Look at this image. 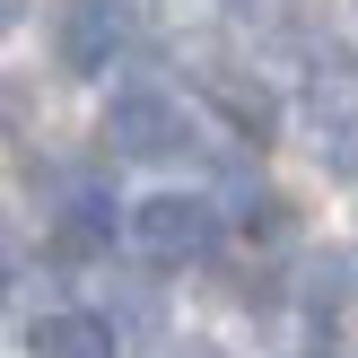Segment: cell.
<instances>
[{"label":"cell","mask_w":358,"mask_h":358,"mask_svg":"<svg viewBox=\"0 0 358 358\" xmlns=\"http://www.w3.org/2000/svg\"><path fill=\"white\" fill-rule=\"evenodd\" d=\"M105 149L131 157V166H166V157H184L192 149L184 96H166V87H114V105H105Z\"/></svg>","instance_id":"obj_1"},{"label":"cell","mask_w":358,"mask_h":358,"mask_svg":"<svg viewBox=\"0 0 358 358\" xmlns=\"http://www.w3.org/2000/svg\"><path fill=\"white\" fill-rule=\"evenodd\" d=\"M131 245L157 262V271L210 262L219 254V201H201V192H149V201L131 210Z\"/></svg>","instance_id":"obj_2"},{"label":"cell","mask_w":358,"mask_h":358,"mask_svg":"<svg viewBox=\"0 0 358 358\" xmlns=\"http://www.w3.org/2000/svg\"><path fill=\"white\" fill-rule=\"evenodd\" d=\"M114 52H122V9L114 0H62V9H52V62H62L70 79L114 70Z\"/></svg>","instance_id":"obj_3"},{"label":"cell","mask_w":358,"mask_h":358,"mask_svg":"<svg viewBox=\"0 0 358 358\" xmlns=\"http://www.w3.org/2000/svg\"><path fill=\"white\" fill-rule=\"evenodd\" d=\"M27 358H114V324H96V315H35Z\"/></svg>","instance_id":"obj_4"},{"label":"cell","mask_w":358,"mask_h":358,"mask_svg":"<svg viewBox=\"0 0 358 358\" xmlns=\"http://www.w3.org/2000/svg\"><path fill=\"white\" fill-rule=\"evenodd\" d=\"M315 157H324L341 184H358V114L350 105H324V114H315Z\"/></svg>","instance_id":"obj_5"},{"label":"cell","mask_w":358,"mask_h":358,"mask_svg":"<svg viewBox=\"0 0 358 358\" xmlns=\"http://www.w3.org/2000/svg\"><path fill=\"white\" fill-rule=\"evenodd\" d=\"M17 17H27V0H0V35H9V27H17Z\"/></svg>","instance_id":"obj_6"},{"label":"cell","mask_w":358,"mask_h":358,"mask_svg":"<svg viewBox=\"0 0 358 358\" xmlns=\"http://www.w3.org/2000/svg\"><path fill=\"white\" fill-rule=\"evenodd\" d=\"M184 358H219V350H210V341H192V350H184Z\"/></svg>","instance_id":"obj_7"},{"label":"cell","mask_w":358,"mask_h":358,"mask_svg":"<svg viewBox=\"0 0 358 358\" xmlns=\"http://www.w3.org/2000/svg\"><path fill=\"white\" fill-rule=\"evenodd\" d=\"M306 358H341V350H306Z\"/></svg>","instance_id":"obj_8"}]
</instances>
